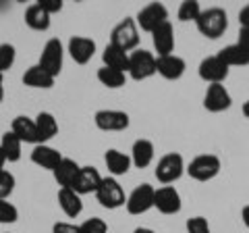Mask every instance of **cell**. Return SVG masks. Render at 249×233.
I'll return each mask as SVG.
<instances>
[{
  "label": "cell",
  "instance_id": "cell-1",
  "mask_svg": "<svg viewBox=\"0 0 249 233\" xmlns=\"http://www.w3.org/2000/svg\"><path fill=\"white\" fill-rule=\"evenodd\" d=\"M197 23V29L201 36L210 38V40H216L220 38L229 27V17H227V11L224 9H218V6H212L208 11H201Z\"/></svg>",
  "mask_w": 249,
  "mask_h": 233
},
{
  "label": "cell",
  "instance_id": "cell-2",
  "mask_svg": "<svg viewBox=\"0 0 249 233\" xmlns=\"http://www.w3.org/2000/svg\"><path fill=\"white\" fill-rule=\"evenodd\" d=\"M187 173H189L196 181H210L220 173V158L214 156V154H201L196 156L189 167H187Z\"/></svg>",
  "mask_w": 249,
  "mask_h": 233
},
{
  "label": "cell",
  "instance_id": "cell-3",
  "mask_svg": "<svg viewBox=\"0 0 249 233\" xmlns=\"http://www.w3.org/2000/svg\"><path fill=\"white\" fill-rule=\"evenodd\" d=\"M133 79L142 81V79H147L152 77L156 71V57L152 52L147 50H135L129 54V71H127Z\"/></svg>",
  "mask_w": 249,
  "mask_h": 233
},
{
  "label": "cell",
  "instance_id": "cell-4",
  "mask_svg": "<svg viewBox=\"0 0 249 233\" xmlns=\"http://www.w3.org/2000/svg\"><path fill=\"white\" fill-rule=\"evenodd\" d=\"M183 171H185L183 156L178 152H168L156 165V177L162 183H173L183 175Z\"/></svg>",
  "mask_w": 249,
  "mask_h": 233
},
{
  "label": "cell",
  "instance_id": "cell-5",
  "mask_svg": "<svg viewBox=\"0 0 249 233\" xmlns=\"http://www.w3.org/2000/svg\"><path fill=\"white\" fill-rule=\"evenodd\" d=\"M96 198L104 208H110V211H114V208H119L127 202L121 183L116 181L114 177H106V179H102V183H100V188L96 192Z\"/></svg>",
  "mask_w": 249,
  "mask_h": 233
},
{
  "label": "cell",
  "instance_id": "cell-6",
  "mask_svg": "<svg viewBox=\"0 0 249 233\" xmlns=\"http://www.w3.org/2000/svg\"><path fill=\"white\" fill-rule=\"evenodd\" d=\"M154 196H156V190L150 183L137 185V188L129 194L127 202H124L129 214H143L150 211V208H154Z\"/></svg>",
  "mask_w": 249,
  "mask_h": 233
},
{
  "label": "cell",
  "instance_id": "cell-7",
  "mask_svg": "<svg viewBox=\"0 0 249 233\" xmlns=\"http://www.w3.org/2000/svg\"><path fill=\"white\" fill-rule=\"evenodd\" d=\"M110 44H114L116 48H121L124 52L133 50L139 44V32H137V23L133 19H124L119 25L112 29V40Z\"/></svg>",
  "mask_w": 249,
  "mask_h": 233
},
{
  "label": "cell",
  "instance_id": "cell-8",
  "mask_svg": "<svg viewBox=\"0 0 249 233\" xmlns=\"http://www.w3.org/2000/svg\"><path fill=\"white\" fill-rule=\"evenodd\" d=\"M62 57H65V50H62V44L58 38H52V40L46 42L44 50L40 54V65L42 69H46L50 75L56 77L62 71Z\"/></svg>",
  "mask_w": 249,
  "mask_h": 233
},
{
  "label": "cell",
  "instance_id": "cell-9",
  "mask_svg": "<svg viewBox=\"0 0 249 233\" xmlns=\"http://www.w3.org/2000/svg\"><path fill=\"white\" fill-rule=\"evenodd\" d=\"M166 21H168V11H166V6L160 2H152V4L143 6L137 15V25L142 27L143 32H150V34Z\"/></svg>",
  "mask_w": 249,
  "mask_h": 233
},
{
  "label": "cell",
  "instance_id": "cell-10",
  "mask_svg": "<svg viewBox=\"0 0 249 233\" xmlns=\"http://www.w3.org/2000/svg\"><path fill=\"white\" fill-rule=\"evenodd\" d=\"M199 77L204 81H208L210 85L212 83H222L229 77V67L220 57H218V54H214V57H208V58H204L199 63Z\"/></svg>",
  "mask_w": 249,
  "mask_h": 233
},
{
  "label": "cell",
  "instance_id": "cell-11",
  "mask_svg": "<svg viewBox=\"0 0 249 233\" xmlns=\"http://www.w3.org/2000/svg\"><path fill=\"white\" fill-rule=\"evenodd\" d=\"M231 104H232L231 94H229V90L224 88L222 83L208 85L206 96H204L206 111H210V113H222V111H227V108H231Z\"/></svg>",
  "mask_w": 249,
  "mask_h": 233
},
{
  "label": "cell",
  "instance_id": "cell-12",
  "mask_svg": "<svg viewBox=\"0 0 249 233\" xmlns=\"http://www.w3.org/2000/svg\"><path fill=\"white\" fill-rule=\"evenodd\" d=\"M154 206L158 208L162 214H177L181 211V194H178L173 185H164V188L156 190Z\"/></svg>",
  "mask_w": 249,
  "mask_h": 233
},
{
  "label": "cell",
  "instance_id": "cell-13",
  "mask_svg": "<svg viewBox=\"0 0 249 233\" xmlns=\"http://www.w3.org/2000/svg\"><path fill=\"white\" fill-rule=\"evenodd\" d=\"M93 121H96V127L102 131H123L129 127V115L123 111H112V108L98 111Z\"/></svg>",
  "mask_w": 249,
  "mask_h": 233
},
{
  "label": "cell",
  "instance_id": "cell-14",
  "mask_svg": "<svg viewBox=\"0 0 249 233\" xmlns=\"http://www.w3.org/2000/svg\"><path fill=\"white\" fill-rule=\"evenodd\" d=\"M93 52H96V42L91 38H85V36H75L69 40V54L71 58L75 60L77 65H85L89 63Z\"/></svg>",
  "mask_w": 249,
  "mask_h": 233
},
{
  "label": "cell",
  "instance_id": "cell-15",
  "mask_svg": "<svg viewBox=\"0 0 249 233\" xmlns=\"http://www.w3.org/2000/svg\"><path fill=\"white\" fill-rule=\"evenodd\" d=\"M152 42H154V48H156V52H158V57L173 54V50H175V29H173V25L166 21V23H162L160 27H156L152 32Z\"/></svg>",
  "mask_w": 249,
  "mask_h": 233
},
{
  "label": "cell",
  "instance_id": "cell-16",
  "mask_svg": "<svg viewBox=\"0 0 249 233\" xmlns=\"http://www.w3.org/2000/svg\"><path fill=\"white\" fill-rule=\"evenodd\" d=\"M185 60L177 54H166V57H158L156 58V71H158L164 79H178L185 73Z\"/></svg>",
  "mask_w": 249,
  "mask_h": 233
},
{
  "label": "cell",
  "instance_id": "cell-17",
  "mask_svg": "<svg viewBox=\"0 0 249 233\" xmlns=\"http://www.w3.org/2000/svg\"><path fill=\"white\" fill-rule=\"evenodd\" d=\"M100 183H102V177H100L98 173V169H93V167H81L79 169V175H77V179L73 183V188L79 196H83V194H96L98 188H100Z\"/></svg>",
  "mask_w": 249,
  "mask_h": 233
},
{
  "label": "cell",
  "instance_id": "cell-18",
  "mask_svg": "<svg viewBox=\"0 0 249 233\" xmlns=\"http://www.w3.org/2000/svg\"><path fill=\"white\" fill-rule=\"evenodd\" d=\"M31 160H34V165H37V167L54 171L58 167V162L62 160V154L56 148H52V146L37 144L34 148V152H31Z\"/></svg>",
  "mask_w": 249,
  "mask_h": 233
},
{
  "label": "cell",
  "instance_id": "cell-19",
  "mask_svg": "<svg viewBox=\"0 0 249 233\" xmlns=\"http://www.w3.org/2000/svg\"><path fill=\"white\" fill-rule=\"evenodd\" d=\"M79 165L73 160V158H65L62 156V160L58 162V167L52 171L54 173V179H56V183L60 185V188H73V183L77 179V175H79Z\"/></svg>",
  "mask_w": 249,
  "mask_h": 233
},
{
  "label": "cell",
  "instance_id": "cell-20",
  "mask_svg": "<svg viewBox=\"0 0 249 233\" xmlns=\"http://www.w3.org/2000/svg\"><path fill=\"white\" fill-rule=\"evenodd\" d=\"M13 134L17 136L21 142L25 144H42L40 142V136H37V127H36V121L29 119V116H17L13 121Z\"/></svg>",
  "mask_w": 249,
  "mask_h": 233
},
{
  "label": "cell",
  "instance_id": "cell-21",
  "mask_svg": "<svg viewBox=\"0 0 249 233\" xmlns=\"http://www.w3.org/2000/svg\"><path fill=\"white\" fill-rule=\"evenodd\" d=\"M58 204L62 208V213H65L67 216H71V219L79 216L81 211H83L81 196L75 190H71V188H60V192H58Z\"/></svg>",
  "mask_w": 249,
  "mask_h": 233
},
{
  "label": "cell",
  "instance_id": "cell-22",
  "mask_svg": "<svg viewBox=\"0 0 249 233\" xmlns=\"http://www.w3.org/2000/svg\"><path fill=\"white\" fill-rule=\"evenodd\" d=\"M102 60H104V67L108 69H116V71H123V73L129 71V52L116 48L114 44H108L104 48Z\"/></svg>",
  "mask_w": 249,
  "mask_h": 233
},
{
  "label": "cell",
  "instance_id": "cell-23",
  "mask_svg": "<svg viewBox=\"0 0 249 233\" xmlns=\"http://www.w3.org/2000/svg\"><path fill=\"white\" fill-rule=\"evenodd\" d=\"M154 144L150 139H137L131 148V162L137 167V169H145L152 165L154 160Z\"/></svg>",
  "mask_w": 249,
  "mask_h": 233
},
{
  "label": "cell",
  "instance_id": "cell-24",
  "mask_svg": "<svg viewBox=\"0 0 249 233\" xmlns=\"http://www.w3.org/2000/svg\"><path fill=\"white\" fill-rule=\"evenodd\" d=\"M54 79L56 77L50 75L46 69H42L40 65H34V67H29L25 75H23V83L29 85V88H42V90H48L54 85Z\"/></svg>",
  "mask_w": 249,
  "mask_h": 233
},
{
  "label": "cell",
  "instance_id": "cell-25",
  "mask_svg": "<svg viewBox=\"0 0 249 233\" xmlns=\"http://www.w3.org/2000/svg\"><path fill=\"white\" fill-rule=\"evenodd\" d=\"M25 23H27L31 29H36V32H46V29L50 27V15L36 2V4L27 6V11H25Z\"/></svg>",
  "mask_w": 249,
  "mask_h": 233
},
{
  "label": "cell",
  "instance_id": "cell-26",
  "mask_svg": "<svg viewBox=\"0 0 249 233\" xmlns=\"http://www.w3.org/2000/svg\"><path fill=\"white\" fill-rule=\"evenodd\" d=\"M36 127H37V136H40V142H48V139H52L54 136L58 134V123L56 119H54V115L50 113H40L36 116Z\"/></svg>",
  "mask_w": 249,
  "mask_h": 233
},
{
  "label": "cell",
  "instance_id": "cell-27",
  "mask_svg": "<svg viewBox=\"0 0 249 233\" xmlns=\"http://www.w3.org/2000/svg\"><path fill=\"white\" fill-rule=\"evenodd\" d=\"M104 162H106V167H108V171H110L112 175H124L129 171V167H131V158L127 156L124 152H121V150H108L106 152V156H104Z\"/></svg>",
  "mask_w": 249,
  "mask_h": 233
},
{
  "label": "cell",
  "instance_id": "cell-28",
  "mask_svg": "<svg viewBox=\"0 0 249 233\" xmlns=\"http://www.w3.org/2000/svg\"><path fill=\"white\" fill-rule=\"evenodd\" d=\"M218 57L227 63V67H245V65H249V54L241 48L239 44H231V46H227V48H222L220 52H218Z\"/></svg>",
  "mask_w": 249,
  "mask_h": 233
},
{
  "label": "cell",
  "instance_id": "cell-29",
  "mask_svg": "<svg viewBox=\"0 0 249 233\" xmlns=\"http://www.w3.org/2000/svg\"><path fill=\"white\" fill-rule=\"evenodd\" d=\"M21 146H23V142L13 134V131H6L2 136V139H0V148H2L9 162H17L21 158Z\"/></svg>",
  "mask_w": 249,
  "mask_h": 233
},
{
  "label": "cell",
  "instance_id": "cell-30",
  "mask_svg": "<svg viewBox=\"0 0 249 233\" xmlns=\"http://www.w3.org/2000/svg\"><path fill=\"white\" fill-rule=\"evenodd\" d=\"M98 79L102 85L110 90H116V88H123L124 81H127V77H124L123 71H116V69H108V67H102L98 71Z\"/></svg>",
  "mask_w": 249,
  "mask_h": 233
},
{
  "label": "cell",
  "instance_id": "cell-31",
  "mask_svg": "<svg viewBox=\"0 0 249 233\" xmlns=\"http://www.w3.org/2000/svg\"><path fill=\"white\" fill-rule=\"evenodd\" d=\"M201 15V6L197 0H185V2H181V6H178V19L181 21H197Z\"/></svg>",
  "mask_w": 249,
  "mask_h": 233
},
{
  "label": "cell",
  "instance_id": "cell-32",
  "mask_svg": "<svg viewBox=\"0 0 249 233\" xmlns=\"http://www.w3.org/2000/svg\"><path fill=\"white\" fill-rule=\"evenodd\" d=\"M15 57H17V52H15V46H11V44H0V75H4L15 65Z\"/></svg>",
  "mask_w": 249,
  "mask_h": 233
},
{
  "label": "cell",
  "instance_id": "cell-33",
  "mask_svg": "<svg viewBox=\"0 0 249 233\" xmlns=\"http://www.w3.org/2000/svg\"><path fill=\"white\" fill-rule=\"evenodd\" d=\"M79 233H108V225L100 216H91L79 225Z\"/></svg>",
  "mask_w": 249,
  "mask_h": 233
},
{
  "label": "cell",
  "instance_id": "cell-34",
  "mask_svg": "<svg viewBox=\"0 0 249 233\" xmlns=\"http://www.w3.org/2000/svg\"><path fill=\"white\" fill-rule=\"evenodd\" d=\"M19 219L17 206L11 204L9 200H0V223H15Z\"/></svg>",
  "mask_w": 249,
  "mask_h": 233
},
{
  "label": "cell",
  "instance_id": "cell-35",
  "mask_svg": "<svg viewBox=\"0 0 249 233\" xmlns=\"http://www.w3.org/2000/svg\"><path fill=\"white\" fill-rule=\"evenodd\" d=\"M15 190V177L9 171H0V200H6Z\"/></svg>",
  "mask_w": 249,
  "mask_h": 233
},
{
  "label": "cell",
  "instance_id": "cell-36",
  "mask_svg": "<svg viewBox=\"0 0 249 233\" xmlns=\"http://www.w3.org/2000/svg\"><path fill=\"white\" fill-rule=\"evenodd\" d=\"M187 233H212V229L204 216H193L187 221Z\"/></svg>",
  "mask_w": 249,
  "mask_h": 233
},
{
  "label": "cell",
  "instance_id": "cell-37",
  "mask_svg": "<svg viewBox=\"0 0 249 233\" xmlns=\"http://www.w3.org/2000/svg\"><path fill=\"white\" fill-rule=\"evenodd\" d=\"M37 4H40L42 9L50 15V17H52L54 13H60L62 11V0H37Z\"/></svg>",
  "mask_w": 249,
  "mask_h": 233
},
{
  "label": "cell",
  "instance_id": "cell-38",
  "mask_svg": "<svg viewBox=\"0 0 249 233\" xmlns=\"http://www.w3.org/2000/svg\"><path fill=\"white\" fill-rule=\"evenodd\" d=\"M52 233H79V227H77V225L60 221V223H56V225L52 227Z\"/></svg>",
  "mask_w": 249,
  "mask_h": 233
},
{
  "label": "cell",
  "instance_id": "cell-39",
  "mask_svg": "<svg viewBox=\"0 0 249 233\" xmlns=\"http://www.w3.org/2000/svg\"><path fill=\"white\" fill-rule=\"evenodd\" d=\"M237 44L249 54V27H241V32H239V42H237Z\"/></svg>",
  "mask_w": 249,
  "mask_h": 233
},
{
  "label": "cell",
  "instance_id": "cell-40",
  "mask_svg": "<svg viewBox=\"0 0 249 233\" xmlns=\"http://www.w3.org/2000/svg\"><path fill=\"white\" fill-rule=\"evenodd\" d=\"M239 23H241V27H249V4L241 9V13H239Z\"/></svg>",
  "mask_w": 249,
  "mask_h": 233
},
{
  "label": "cell",
  "instance_id": "cell-41",
  "mask_svg": "<svg viewBox=\"0 0 249 233\" xmlns=\"http://www.w3.org/2000/svg\"><path fill=\"white\" fill-rule=\"evenodd\" d=\"M241 219H243V223H245V227L249 229V204L243 208V213H241Z\"/></svg>",
  "mask_w": 249,
  "mask_h": 233
},
{
  "label": "cell",
  "instance_id": "cell-42",
  "mask_svg": "<svg viewBox=\"0 0 249 233\" xmlns=\"http://www.w3.org/2000/svg\"><path fill=\"white\" fill-rule=\"evenodd\" d=\"M4 162H6V156H4L2 148H0V171H4Z\"/></svg>",
  "mask_w": 249,
  "mask_h": 233
},
{
  "label": "cell",
  "instance_id": "cell-43",
  "mask_svg": "<svg viewBox=\"0 0 249 233\" xmlns=\"http://www.w3.org/2000/svg\"><path fill=\"white\" fill-rule=\"evenodd\" d=\"M133 233H156L154 229H147V227H137Z\"/></svg>",
  "mask_w": 249,
  "mask_h": 233
},
{
  "label": "cell",
  "instance_id": "cell-44",
  "mask_svg": "<svg viewBox=\"0 0 249 233\" xmlns=\"http://www.w3.org/2000/svg\"><path fill=\"white\" fill-rule=\"evenodd\" d=\"M4 98V88H2V75H0V102H2Z\"/></svg>",
  "mask_w": 249,
  "mask_h": 233
},
{
  "label": "cell",
  "instance_id": "cell-45",
  "mask_svg": "<svg viewBox=\"0 0 249 233\" xmlns=\"http://www.w3.org/2000/svg\"><path fill=\"white\" fill-rule=\"evenodd\" d=\"M243 115H245L247 119H249V100H247V102L243 104Z\"/></svg>",
  "mask_w": 249,
  "mask_h": 233
}]
</instances>
